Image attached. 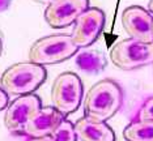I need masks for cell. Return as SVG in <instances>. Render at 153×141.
<instances>
[{"instance_id":"16","label":"cell","mask_w":153,"mask_h":141,"mask_svg":"<svg viewBox=\"0 0 153 141\" xmlns=\"http://www.w3.org/2000/svg\"><path fill=\"white\" fill-rule=\"evenodd\" d=\"M8 101H9L8 94H7V93L3 90V88L0 86V111L4 110L7 106H8Z\"/></svg>"},{"instance_id":"19","label":"cell","mask_w":153,"mask_h":141,"mask_svg":"<svg viewBox=\"0 0 153 141\" xmlns=\"http://www.w3.org/2000/svg\"><path fill=\"white\" fill-rule=\"evenodd\" d=\"M148 9H149V12L153 15V0H149V3H148Z\"/></svg>"},{"instance_id":"21","label":"cell","mask_w":153,"mask_h":141,"mask_svg":"<svg viewBox=\"0 0 153 141\" xmlns=\"http://www.w3.org/2000/svg\"><path fill=\"white\" fill-rule=\"evenodd\" d=\"M1 51H3V42H1V38H0V55H1Z\"/></svg>"},{"instance_id":"2","label":"cell","mask_w":153,"mask_h":141,"mask_svg":"<svg viewBox=\"0 0 153 141\" xmlns=\"http://www.w3.org/2000/svg\"><path fill=\"white\" fill-rule=\"evenodd\" d=\"M47 71L43 65L22 61L12 64L3 72L0 86L8 95H24L37 90L46 81Z\"/></svg>"},{"instance_id":"6","label":"cell","mask_w":153,"mask_h":141,"mask_svg":"<svg viewBox=\"0 0 153 141\" xmlns=\"http://www.w3.org/2000/svg\"><path fill=\"white\" fill-rule=\"evenodd\" d=\"M105 21L106 17L103 11L94 7H88L76 18L71 37L79 49H85L96 42L105 26Z\"/></svg>"},{"instance_id":"18","label":"cell","mask_w":153,"mask_h":141,"mask_svg":"<svg viewBox=\"0 0 153 141\" xmlns=\"http://www.w3.org/2000/svg\"><path fill=\"white\" fill-rule=\"evenodd\" d=\"M26 141H50V136H45V137H27Z\"/></svg>"},{"instance_id":"3","label":"cell","mask_w":153,"mask_h":141,"mask_svg":"<svg viewBox=\"0 0 153 141\" xmlns=\"http://www.w3.org/2000/svg\"><path fill=\"white\" fill-rule=\"evenodd\" d=\"M79 46L71 34H51L37 39L29 49V61L39 65L58 64L77 54Z\"/></svg>"},{"instance_id":"13","label":"cell","mask_w":153,"mask_h":141,"mask_svg":"<svg viewBox=\"0 0 153 141\" xmlns=\"http://www.w3.org/2000/svg\"><path fill=\"white\" fill-rule=\"evenodd\" d=\"M127 141H153V120L136 119L123 129Z\"/></svg>"},{"instance_id":"1","label":"cell","mask_w":153,"mask_h":141,"mask_svg":"<svg viewBox=\"0 0 153 141\" xmlns=\"http://www.w3.org/2000/svg\"><path fill=\"white\" fill-rule=\"evenodd\" d=\"M123 90L114 80L106 78L94 84L84 98V116L94 122H106L119 111Z\"/></svg>"},{"instance_id":"11","label":"cell","mask_w":153,"mask_h":141,"mask_svg":"<svg viewBox=\"0 0 153 141\" xmlns=\"http://www.w3.org/2000/svg\"><path fill=\"white\" fill-rule=\"evenodd\" d=\"M74 125L80 141H115V133L105 122H94L84 116Z\"/></svg>"},{"instance_id":"7","label":"cell","mask_w":153,"mask_h":141,"mask_svg":"<svg viewBox=\"0 0 153 141\" xmlns=\"http://www.w3.org/2000/svg\"><path fill=\"white\" fill-rule=\"evenodd\" d=\"M41 107H42V101L38 95L33 94V93L19 95V98H16L5 107V127L13 133H22V128L25 123Z\"/></svg>"},{"instance_id":"14","label":"cell","mask_w":153,"mask_h":141,"mask_svg":"<svg viewBox=\"0 0 153 141\" xmlns=\"http://www.w3.org/2000/svg\"><path fill=\"white\" fill-rule=\"evenodd\" d=\"M50 141H77L75 125L69 120L63 119L50 135Z\"/></svg>"},{"instance_id":"10","label":"cell","mask_w":153,"mask_h":141,"mask_svg":"<svg viewBox=\"0 0 153 141\" xmlns=\"http://www.w3.org/2000/svg\"><path fill=\"white\" fill-rule=\"evenodd\" d=\"M64 119V115L54 107H41L30 116L22 128V135L27 137L50 136L58 124Z\"/></svg>"},{"instance_id":"4","label":"cell","mask_w":153,"mask_h":141,"mask_svg":"<svg viewBox=\"0 0 153 141\" xmlns=\"http://www.w3.org/2000/svg\"><path fill=\"white\" fill-rule=\"evenodd\" d=\"M110 60L117 68L132 71L153 63V42L128 38L117 42L110 50Z\"/></svg>"},{"instance_id":"15","label":"cell","mask_w":153,"mask_h":141,"mask_svg":"<svg viewBox=\"0 0 153 141\" xmlns=\"http://www.w3.org/2000/svg\"><path fill=\"white\" fill-rule=\"evenodd\" d=\"M136 119L140 120H153V97H149L140 106L136 115Z\"/></svg>"},{"instance_id":"5","label":"cell","mask_w":153,"mask_h":141,"mask_svg":"<svg viewBox=\"0 0 153 141\" xmlns=\"http://www.w3.org/2000/svg\"><path fill=\"white\" fill-rule=\"evenodd\" d=\"M82 82L74 72H63L55 78L51 86L53 106L64 116L79 109L82 98Z\"/></svg>"},{"instance_id":"17","label":"cell","mask_w":153,"mask_h":141,"mask_svg":"<svg viewBox=\"0 0 153 141\" xmlns=\"http://www.w3.org/2000/svg\"><path fill=\"white\" fill-rule=\"evenodd\" d=\"M11 3H12V0H0V12L5 11L11 5Z\"/></svg>"},{"instance_id":"9","label":"cell","mask_w":153,"mask_h":141,"mask_svg":"<svg viewBox=\"0 0 153 141\" xmlns=\"http://www.w3.org/2000/svg\"><path fill=\"white\" fill-rule=\"evenodd\" d=\"M122 25L130 38L153 42V15L139 5L128 7L122 13Z\"/></svg>"},{"instance_id":"12","label":"cell","mask_w":153,"mask_h":141,"mask_svg":"<svg viewBox=\"0 0 153 141\" xmlns=\"http://www.w3.org/2000/svg\"><path fill=\"white\" fill-rule=\"evenodd\" d=\"M76 64L81 71L89 72V73H97V72L105 69L106 67V58L102 52L97 50L88 51H77L76 56Z\"/></svg>"},{"instance_id":"8","label":"cell","mask_w":153,"mask_h":141,"mask_svg":"<svg viewBox=\"0 0 153 141\" xmlns=\"http://www.w3.org/2000/svg\"><path fill=\"white\" fill-rule=\"evenodd\" d=\"M89 7V0H53L45 9V20L54 29L72 25Z\"/></svg>"},{"instance_id":"20","label":"cell","mask_w":153,"mask_h":141,"mask_svg":"<svg viewBox=\"0 0 153 141\" xmlns=\"http://www.w3.org/2000/svg\"><path fill=\"white\" fill-rule=\"evenodd\" d=\"M37 1H39V3H46V4H48V3L53 1V0H37Z\"/></svg>"},{"instance_id":"22","label":"cell","mask_w":153,"mask_h":141,"mask_svg":"<svg viewBox=\"0 0 153 141\" xmlns=\"http://www.w3.org/2000/svg\"><path fill=\"white\" fill-rule=\"evenodd\" d=\"M152 64H153V63H152Z\"/></svg>"}]
</instances>
